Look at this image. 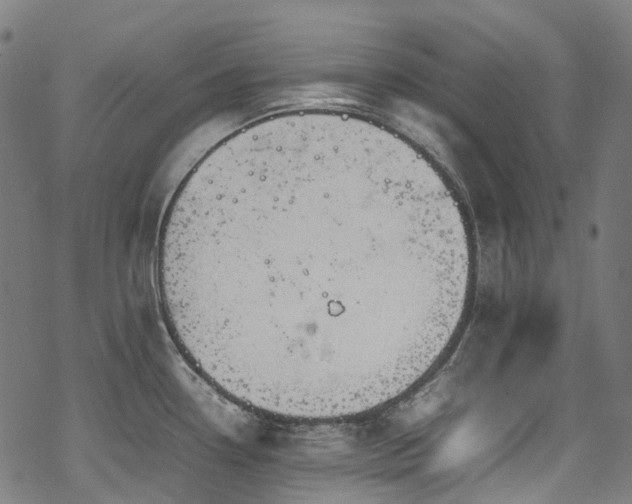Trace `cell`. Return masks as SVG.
<instances>
[{
    "label": "cell",
    "mask_w": 632,
    "mask_h": 504,
    "mask_svg": "<svg viewBox=\"0 0 632 504\" xmlns=\"http://www.w3.org/2000/svg\"><path fill=\"white\" fill-rule=\"evenodd\" d=\"M179 351L244 407L308 421L402 394L452 342L473 249L430 161L334 110L260 119L192 169L156 255Z\"/></svg>",
    "instance_id": "1"
}]
</instances>
